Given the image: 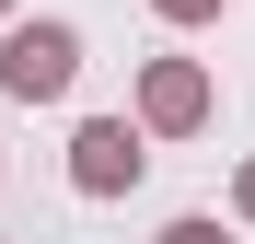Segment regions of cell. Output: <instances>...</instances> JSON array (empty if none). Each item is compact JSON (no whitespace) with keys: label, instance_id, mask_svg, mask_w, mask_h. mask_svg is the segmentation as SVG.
I'll return each mask as SVG.
<instances>
[{"label":"cell","instance_id":"6da1fadb","mask_svg":"<svg viewBox=\"0 0 255 244\" xmlns=\"http://www.w3.org/2000/svg\"><path fill=\"white\" fill-rule=\"evenodd\" d=\"M70 81H81V35L58 12H12L0 23V93L12 105H58Z\"/></svg>","mask_w":255,"mask_h":244},{"label":"cell","instance_id":"7a4b0ae2","mask_svg":"<svg viewBox=\"0 0 255 244\" xmlns=\"http://www.w3.org/2000/svg\"><path fill=\"white\" fill-rule=\"evenodd\" d=\"M139 175H151V140L128 128V116H81L70 128V186L81 198H128Z\"/></svg>","mask_w":255,"mask_h":244},{"label":"cell","instance_id":"3957f363","mask_svg":"<svg viewBox=\"0 0 255 244\" xmlns=\"http://www.w3.org/2000/svg\"><path fill=\"white\" fill-rule=\"evenodd\" d=\"M128 128H139V140H186V128H209V70H197V58H151Z\"/></svg>","mask_w":255,"mask_h":244},{"label":"cell","instance_id":"277c9868","mask_svg":"<svg viewBox=\"0 0 255 244\" xmlns=\"http://www.w3.org/2000/svg\"><path fill=\"white\" fill-rule=\"evenodd\" d=\"M151 12H162V23H221L232 0H151Z\"/></svg>","mask_w":255,"mask_h":244},{"label":"cell","instance_id":"5b68a950","mask_svg":"<svg viewBox=\"0 0 255 244\" xmlns=\"http://www.w3.org/2000/svg\"><path fill=\"white\" fill-rule=\"evenodd\" d=\"M162 244H232V233H221V221H197V210H186V221H162Z\"/></svg>","mask_w":255,"mask_h":244},{"label":"cell","instance_id":"8992f818","mask_svg":"<svg viewBox=\"0 0 255 244\" xmlns=\"http://www.w3.org/2000/svg\"><path fill=\"white\" fill-rule=\"evenodd\" d=\"M232 210H244V221H255V163H244V175H232Z\"/></svg>","mask_w":255,"mask_h":244},{"label":"cell","instance_id":"52a82bcc","mask_svg":"<svg viewBox=\"0 0 255 244\" xmlns=\"http://www.w3.org/2000/svg\"><path fill=\"white\" fill-rule=\"evenodd\" d=\"M0 23H12V0H0Z\"/></svg>","mask_w":255,"mask_h":244}]
</instances>
